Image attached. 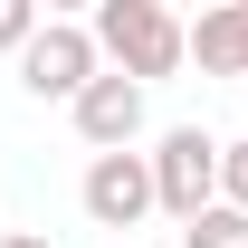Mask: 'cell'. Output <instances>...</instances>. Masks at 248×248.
<instances>
[{
	"label": "cell",
	"mask_w": 248,
	"mask_h": 248,
	"mask_svg": "<svg viewBox=\"0 0 248 248\" xmlns=\"http://www.w3.org/2000/svg\"><path fill=\"white\" fill-rule=\"evenodd\" d=\"M95 77V38L86 19H38V38L19 48V86L38 95V105H77V86Z\"/></svg>",
	"instance_id": "cell-3"
},
{
	"label": "cell",
	"mask_w": 248,
	"mask_h": 248,
	"mask_svg": "<svg viewBox=\"0 0 248 248\" xmlns=\"http://www.w3.org/2000/svg\"><path fill=\"white\" fill-rule=\"evenodd\" d=\"M143 172H153V210L201 219V210L219 201V134H201V124H172L153 153H143Z\"/></svg>",
	"instance_id": "cell-2"
},
{
	"label": "cell",
	"mask_w": 248,
	"mask_h": 248,
	"mask_svg": "<svg viewBox=\"0 0 248 248\" xmlns=\"http://www.w3.org/2000/svg\"><path fill=\"white\" fill-rule=\"evenodd\" d=\"M0 248H48V239H29V229H10V239H0Z\"/></svg>",
	"instance_id": "cell-10"
},
{
	"label": "cell",
	"mask_w": 248,
	"mask_h": 248,
	"mask_svg": "<svg viewBox=\"0 0 248 248\" xmlns=\"http://www.w3.org/2000/svg\"><path fill=\"white\" fill-rule=\"evenodd\" d=\"M67 115H77V143H95V153H134V134H143V86L115 77V67H95Z\"/></svg>",
	"instance_id": "cell-4"
},
{
	"label": "cell",
	"mask_w": 248,
	"mask_h": 248,
	"mask_svg": "<svg viewBox=\"0 0 248 248\" xmlns=\"http://www.w3.org/2000/svg\"><path fill=\"white\" fill-rule=\"evenodd\" d=\"M29 38H38V0H0V48L19 58Z\"/></svg>",
	"instance_id": "cell-9"
},
{
	"label": "cell",
	"mask_w": 248,
	"mask_h": 248,
	"mask_svg": "<svg viewBox=\"0 0 248 248\" xmlns=\"http://www.w3.org/2000/svg\"><path fill=\"white\" fill-rule=\"evenodd\" d=\"M219 210L248 219V134H239V143H219Z\"/></svg>",
	"instance_id": "cell-8"
},
{
	"label": "cell",
	"mask_w": 248,
	"mask_h": 248,
	"mask_svg": "<svg viewBox=\"0 0 248 248\" xmlns=\"http://www.w3.org/2000/svg\"><path fill=\"white\" fill-rule=\"evenodd\" d=\"M182 248H248V219H239V210H219V201H210L201 219H182Z\"/></svg>",
	"instance_id": "cell-7"
},
{
	"label": "cell",
	"mask_w": 248,
	"mask_h": 248,
	"mask_svg": "<svg viewBox=\"0 0 248 248\" xmlns=\"http://www.w3.org/2000/svg\"><path fill=\"white\" fill-rule=\"evenodd\" d=\"M182 67H201V77H239V86H248V0H219V10L182 19Z\"/></svg>",
	"instance_id": "cell-6"
},
{
	"label": "cell",
	"mask_w": 248,
	"mask_h": 248,
	"mask_svg": "<svg viewBox=\"0 0 248 248\" xmlns=\"http://www.w3.org/2000/svg\"><path fill=\"white\" fill-rule=\"evenodd\" d=\"M95 67H115V77H134V86L153 95L162 77H182V19L162 10V0H95Z\"/></svg>",
	"instance_id": "cell-1"
},
{
	"label": "cell",
	"mask_w": 248,
	"mask_h": 248,
	"mask_svg": "<svg viewBox=\"0 0 248 248\" xmlns=\"http://www.w3.org/2000/svg\"><path fill=\"white\" fill-rule=\"evenodd\" d=\"M77 201H86L95 229H143V219H153V172H143V153H95L86 182H77Z\"/></svg>",
	"instance_id": "cell-5"
}]
</instances>
